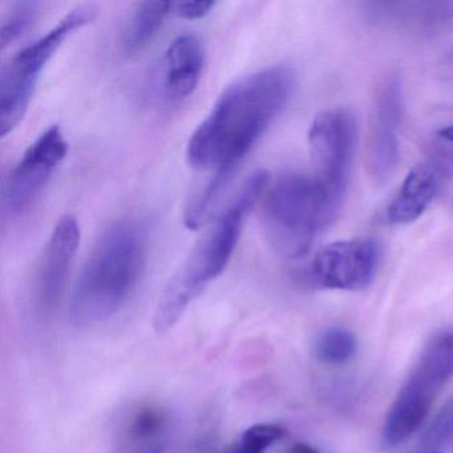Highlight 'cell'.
I'll return each instance as SVG.
<instances>
[{"mask_svg":"<svg viewBox=\"0 0 453 453\" xmlns=\"http://www.w3.org/2000/svg\"><path fill=\"white\" fill-rule=\"evenodd\" d=\"M403 107L402 75L391 71L376 89L368 128L367 169L375 184H386L399 161Z\"/></svg>","mask_w":453,"mask_h":453,"instance_id":"ba28073f","label":"cell"},{"mask_svg":"<svg viewBox=\"0 0 453 453\" xmlns=\"http://www.w3.org/2000/svg\"><path fill=\"white\" fill-rule=\"evenodd\" d=\"M267 184V172H254L224 213L198 241L158 301L153 319L156 333L171 330L206 286L224 273L240 240L243 221L257 201L261 200Z\"/></svg>","mask_w":453,"mask_h":453,"instance_id":"7a4b0ae2","label":"cell"},{"mask_svg":"<svg viewBox=\"0 0 453 453\" xmlns=\"http://www.w3.org/2000/svg\"><path fill=\"white\" fill-rule=\"evenodd\" d=\"M288 453H319L314 448L310 447V445L303 444V442H298V444H294L293 447L288 449Z\"/></svg>","mask_w":453,"mask_h":453,"instance_id":"7402d4cb","label":"cell"},{"mask_svg":"<svg viewBox=\"0 0 453 453\" xmlns=\"http://www.w3.org/2000/svg\"><path fill=\"white\" fill-rule=\"evenodd\" d=\"M379 248L370 238H352L328 243L315 254L311 278L319 288L357 291L375 277Z\"/></svg>","mask_w":453,"mask_h":453,"instance_id":"30bf717a","label":"cell"},{"mask_svg":"<svg viewBox=\"0 0 453 453\" xmlns=\"http://www.w3.org/2000/svg\"><path fill=\"white\" fill-rule=\"evenodd\" d=\"M41 4L36 2H17L4 14L0 27V44L6 50L10 44L20 38L35 22Z\"/></svg>","mask_w":453,"mask_h":453,"instance_id":"e0dca14e","label":"cell"},{"mask_svg":"<svg viewBox=\"0 0 453 453\" xmlns=\"http://www.w3.org/2000/svg\"><path fill=\"white\" fill-rule=\"evenodd\" d=\"M96 10L81 6L63 18L57 27L18 52L0 75V134L6 136L22 120L42 71L68 36L94 20Z\"/></svg>","mask_w":453,"mask_h":453,"instance_id":"8992f818","label":"cell"},{"mask_svg":"<svg viewBox=\"0 0 453 453\" xmlns=\"http://www.w3.org/2000/svg\"><path fill=\"white\" fill-rule=\"evenodd\" d=\"M262 229L280 256L298 259L311 250L320 233L333 225L339 209L314 176L280 174L262 195Z\"/></svg>","mask_w":453,"mask_h":453,"instance_id":"277c9868","label":"cell"},{"mask_svg":"<svg viewBox=\"0 0 453 453\" xmlns=\"http://www.w3.org/2000/svg\"><path fill=\"white\" fill-rule=\"evenodd\" d=\"M163 439H136L126 436L124 453H163Z\"/></svg>","mask_w":453,"mask_h":453,"instance_id":"44dd1931","label":"cell"},{"mask_svg":"<svg viewBox=\"0 0 453 453\" xmlns=\"http://www.w3.org/2000/svg\"><path fill=\"white\" fill-rule=\"evenodd\" d=\"M448 65L453 70V51L450 52L449 60H448Z\"/></svg>","mask_w":453,"mask_h":453,"instance_id":"cb8c5ba5","label":"cell"},{"mask_svg":"<svg viewBox=\"0 0 453 453\" xmlns=\"http://www.w3.org/2000/svg\"><path fill=\"white\" fill-rule=\"evenodd\" d=\"M213 2H179L173 4V12L182 19L195 20L208 15L214 9Z\"/></svg>","mask_w":453,"mask_h":453,"instance_id":"ffe728a7","label":"cell"},{"mask_svg":"<svg viewBox=\"0 0 453 453\" xmlns=\"http://www.w3.org/2000/svg\"><path fill=\"white\" fill-rule=\"evenodd\" d=\"M145 264V233L136 222L111 226L84 264L70 298V319L79 327L116 314L139 282Z\"/></svg>","mask_w":453,"mask_h":453,"instance_id":"3957f363","label":"cell"},{"mask_svg":"<svg viewBox=\"0 0 453 453\" xmlns=\"http://www.w3.org/2000/svg\"><path fill=\"white\" fill-rule=\"evenodd\" d=\"M453 378V325L431 339L395 397L383 426V442L396 447L421 426L442 387Z\"/></svg>","mask_w":453,"mask_h":453,"instance_id":"5b68a950","label":"cell"},{"mask_svg":"<svg viewBox=\"0 0 453 453\" xmlns=\"http://www.w3.org/2000/svg\"><path fill=\"white\" fill-rule=\"evenodd\" d=\"M314 174L331 203L343 205L357 139V121L349 108H330L315 116L309 129Z\"/></svg>","mask_w":453,"mask_h":453,"instance_id":"52a82bcc","label":"cell"},{"mask_svg":"<svg viewBox=\"0 0 453 453\" xmlns=\"http://www.w3.org/2000/svg\"><path fill=\"white\" fill-rule=\"evenodd\" d=\"M293 87V70L285 65L251 73L227 87L190 136L188 163L216 172L211 181L224 189L257 140L282 112Z\"/></svg>","mask_w":453,"mask_h":453,"instance_id":"6da1fadb","label":"cell"},{"mask_svg":"<svg viewBox=\"0 0 453 453\" xmlns=\"http://www.w3.org/2000/svg\"><path fill=\"white\" fill-rule=\"evenodd\" d=\"M171 12H173V4L171 2L140 4L124 31L123 46L126 52L137 54L144 50Z\"/></svg>","mask_w":453,"mask_h":453,"instance_id":"9a60e30c","label":"cell"},{"mask_svg":"<svg viewBox=\"0 0 453 453\" xmlns=\"http://www.w3.org/2000/svg\"><path fill=\"white\" fill-rule=\"evenodd\" d=\"M379 25L416 36H439L453 30V2H381L370 6Z\"/></svg>","mask_w":453,"mask_h":453,"instance_id":"4fadbf2b","label":"cell"},{"mask_svg":"<svg viewBox=\"0 0 453 453\" xmlns=\"http://www.w3.org/2000/svg\"><path fill=\"white\" fill-rule=\"evenodd\" d=\"M285 436L286 429L278 424H254L241 434L234 453H264Z\"/></svg>","mask_w":453,"mask_h":453,"instance_id":"d6986e66","label":"cell"},{"mask_svg":"<svg viewBox=\"0 0 453 453\" xmlns=\"http://www.w3.org/2000/svg\"><path fill=\"white\" fill-rule=\"evenodd\" d=\"M428 453H434V452H428Z\"/></svg>","mask_w":453,"mask_h":453,"instance_id":"d4e9b609","label":"cell"},{"mask_svg":"<svg viewBox=\"0 0 453 453\" xmlns=\"http://www.w3.org/2000/svg\"><path fill=\"white\" fill-rule=\"evenodd\" d=\"M79 243L81 227L78 219L70 214L63 216L44 248L39 266L36 294L42 309L51 310L59 302Z\"/></svg>","mask_w":453,"mask_h":453,"instance_id":"7c38bea8","label":"cell"},{"mask_svg":"<svg viewBox=\"0 0 453 453\" xmlns=\"http://www.w3.org/2000/svg\"><path fill=\"white\" fill-rule=\"evenodd\" d=\"M452 168V153L440 152L411 169L387 208L389 224H411L420 219L439 195L442 179Z\"/></svg>","mask_w":453,"mask_h":453,"instance_id":"8fae6325","label":"cell"},{"mask_svg":"<svg viewBox=\"0 0 453 453\" xmlns=\"http://www.w3.org/2000/svg\"><path fill=\"white\" fill-rule=\"evenodd\" d=\"M440 139L447 142H453V124L452 126L442 127L439 131Z\"/></svg>","mask_w":453,"mask_h":453,"instance_id":"603a6c76","label":"cell"},{"mask_svg":"<svg viewBox=\"0 0 453 453\" xmlns=\"http://www.w3.org/2000/svg\"><path fill=\"white\" fill-rule=\"evenodd\" d=\"M67 152L68 144L59 127L42 134L10 173L4 192V211L18 214L30 208Z\"/></svg>","mask_w":453,"mask_h":453,"instance_id":"9c48e42d","label":"cell"},{"mask_svg":"<svg viewBox=\"0 0 453 453\" xmlns=\"http://www.w3.org/2000/svg\"><path fill=\"white\" fill-rule=\"evenodd\" d=\"M453 441V395L429 421L421 434L420 444L426 449L436 450Z\"/></svg>","mask_w":453,"mask_h":453,"instance_id":"ac0fdd59","label":"cell"},{"mask_svg":"<svg viewBox=\"0 0 453 453\" xmlns=\"http://www.w3.org/2000/svg\"><path fill=\"white\" fill-rule=\"evenodd\" d=\"M315 355L326 365H341L357 354V341L351 331L343 327H330L318 335Z\"/></svg>","mask_w":453,"mask_h":453,"instance_id":"2e32d148","label":"cell"},{"mask_svg":"<svg viewBox=\"0 0 453 453\" xmlns=\"http://www.w3.org/2000/svg\"><path fill=\"white\" fill-rule=\"evenodd\" d=\"M203 50L197 36H179L166 50L163 62V89L173 102L188 99L200 84Z\"/></svg>","mask_w":453,"mask_h":453,"instance_id":"5bb4252c","label":"cell"}]
</instances>
